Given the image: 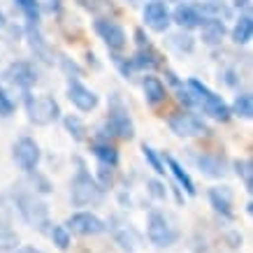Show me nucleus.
Returning a JSON list of instances; mask_svg holds the SVG:
<instances>
[{"instance_id":"nucleus-1","label":"nucleus","mask_w":253,"mask_h":253,"mask_svg":"<svg viewBox=\"0 0 253 253\" xmlns=\"http://www.w3.org/2000/svg\"><path fill=\"white\" fill-rule=\"evenodd\" d=\"M70 198H72V205H77V207H93V205H100V202H102L105 191H102V186L82 168L77 172V176L72 179V193H70Z\"/></svg>"},{"instance_id":"nucleus-2","label":"nucleus","mask_w":253,"mask_h":253,"mask_svg":"<svg viewBox=\"0 0 253 253\" xmlns=\"http://www.w3.org/2000/svg\"><path fill=\"white\" fill-rule=\"evenodd\" d=\"M188 91L193 93L195 102H200L202 109H205L209 116H214L218 121H228V119H230L232 112H230V107L223 102L221 95H216L214 91H209L207 86L200 84L198 79H191V82H188Z\"/></svg>"},{"instance_id":"nucleus-3","label":"nucleus","mask_w":253,"mask_h":253,"mask_svg":"<svg viewBox=\"0 0 253 253\" xmlns=\"http://www.w3.org/2000/svg\"><path fill=\"white\" fill-rule=\"evenodd\" d=\"M26 112L35 126H49L51 121L58 119L61 107L51 95H28L26 98Z\"/></svg>"},{"instance_id":"nucleus-4","label":"nucleus","mask_w":253,"mask_h":253,"mask_svg":"<svg viewBox=\"0 0 253 253\" xmlns=\"http://www.w3.org/2000/svg\"><path fill=\"white\" fill-rule=\"evenodd\" d=\"M16 207H19V214L23 216V221L38 228V230H46L49 225V211H46V205L42 200H38L35 195H26L21 193L16 198Z\"/></svg>"},{"instance_id":"nucleus-5","label":"nucleus","mask_w":253,"mask_h":253,"mask_svg":"<svg viewBox=\"0 0 253 253\" xmlns=\"http://www.w3.org/2000/svg\"><path fill=\"white\" fill-rule=\"evenodd\" d=\"M146 235L151 239V244H156V246H172L176 242V237H179L176 228L169 223V218L163 211H151L149 214Z\"/></svg>"},{"instance_id":"nucleus-6","label":"nucleus","mask_w":253,"mask_h":253,"mask_svg":"<svg viewBox=\"0 0 253 253\" xmlns=\"http://www.w3.org/2000/svg\"><path fill=\"white\" fill-rule=\"evenodd\" d=\"M168 123H169V130L174 135H179V137H198V135L207 132V126L200 121L195 114H188V112L172 114Z\"/></svg>"},{"instance_id":"nucleus-7","label":"nucleus","mask_w":253,"mask_h":253,"mask_svg":"<svg viewBox=\"0 0 253 253\" xmlns=\"http://www.w3.org/2000/svg\"><path fill=\"white\" fill-rule=\"evenodd\" d=\"M14 161L23 172H33L40 163V146L31 137H19L14 142Z\"/></svg>"},{"instance_id":"nucleus-8","label":"nucleus","mask_w":253,"mask_h":253,"mask_svg":"<svg viewBox=\"0 0 253 253\" xmlns=\"http://www.w3.org/2000/svg\"><path fill=\"white\" fill-rule=\"evenodd\" d=\"M65 228L72 230L75 235H82V237H88V235H100L105 230V223L100 221L95 214L91 211H79V214H72L65 223Z\"/></svg>"},{"instance_id":"nucleus-9","label":"nucleus","mask_w":253,"mask_h":253,"mask_svg":"<svg viewBox=\"0 0 253 253\" xmlns=\"http://www.w3.org/2000/svg\"><path fill=\"white\" fill-rule=\"evenodd\" d=\"M95 33L100 35V40L112 49V51H121L128 38H126V31L116 21H109V19H98L95 21Z\"/></svg>"},{"instance_id":"nucleus-10","label":"nucleus","mask_w":253,"mask_h":253,"mask_svg":"<svg viewBox=\"0 0 253 253\" xmlns=\"http://www.w3.org/2000/svg\"><path fill=\"white\" fill-rule=\"evenodd\" d=\"M107 126H109V130L114 132L116 137H121V139H132L135 137V126H132L130 116H128V112L121 107V102H119V100L114 102V109L109 112Z\"/></svg>"},{"instance_id":"nucleus-11","label":"nucleus","mask_w":253,"mask_h":253,"mask_svg":"<svg viewBox=\"0 0 253 253\" xmlns=\"http://www.w3.org/2000/svg\"><path fill=\"white\" fill-rule=\"evenodd\" d=\"M144 23L156 33H165L169 26V12L165 7V2L161 0H151L144 7Z\"/></svg>"},{"instance_id":"nucleus-12","label":"nucleus","mask_w":253,"mask_h":253,"mask_svg":"<svg viewBox=\"0 0 253 253\" xmlns=\"http://www.w3.org/2000/svg\"><path fill=\"white\" fill-rule=\"evenodd\" d=\"M68 98H70V102L77 109H82V112H91V109L98 107V95H95L91 88H86L84 84H79L77 79H72L68 84Z\"/></svg>"},{"instance_id":"nucleus-13","label":"nucleus","mask_w":253,"mask_h":253,"mask_svg":"<svg viewBox=\"0 0 253 253\" xmlns=\"http://www.w3.org/2000/svg\"><path fill=\"white\" fill-rule=\"evenodd\" d=\"M5 77L14 86H19V88H31V86H35V82H38V72H35V68H33L31 63L16 61L7 68Z\"/></svg>"},{"instance_id":"nucleus-14","label":"nucleus","mask_w":253,"mask_h":253,"mask_svg":"<svg viewBox=\"0 0 253 253\" xmlns=\"http://www.w3.org/2000/svg\"><path fill=\"white\" fill-rule=\"evenodd\" d=\"M200 28H202V42L209 46L221 44V40L225 38V26L221 19H202Z\"/></svg>"},{"instance_id":"nucleus-15","label":"nucleus","mask_w":253,"mask_h":253,"mask_svg":"<svg viewBox=\"0 0 253 253\" xmlns=\"http://www.w3.org/2000/svg\"><path fill=\"white\" fill-rule=\"evenodd\" d=\"M209 202H211V207L218 211V214L232 216V191L228 186H221V188H211L209 191Z\"/></svg>"},{"instance_id":"nucleus-16","label":"nucleus","mask_w":253,"mask_h":253,"mask_svg":"<svg viewBox=\"0 0 253 253\" xmlns=\"http://www.w3.org/2000/svg\"><path fill=\"white\" fill-rule=\"evenodd\" d=\"M195 165L200 168V172H205L207 176H223L225 174V161L218 156L211 154H202V156H193Z\"/></svg>"},{"instance_id":"nucleus-17","label":"nucleus","mask_w":253,"mask_h":253,"mask_svg":"<svg viewBox=\"0 0 253 253\" xmlns=\"http://www.w3.org/2000/svg\"><path fill=\"white\" fill-rule=\"evenodd\" d=\"M137 40H139V49L135 58H132V68H156L158 65V56L151 51L149 42L144 44V33L137 31Z\"/></svg>"},{"instance_id":"nucleus-18","label":"nucleus","mask_w":253,"mask_h":253,"mask_svg":"<svg viewBox=\"0 0 253 253\" xmlns=\"http://www.w3.org/2000/svg\"><path fill=\"white\" fill-rule=\"evenodd\" d=\"M142 86H144V95H146V102H149V105H161L163 100L168 98L165 84H163L158 77H144Z\"/></svg>"},{"instance_id":"nucleus-19","label":"nucleus","mask_w":253,"mask_h":253,"mask_svg":"<svg viewBox=\"0 0 253 253\" xmlns=\"http://www.w3.org/2000/svg\"><path fill=\"white\" fill-rule=\"evenodd\" d=\"M202 19L205 16L200 14L195 7H191V5H179V7L174 9V21L181 26V28H198L200 23H202Z\"/></svg>"},{"instance_id":"nucleus-20","label":"nucleus","mask_w":253,"mask_h":253,"mask_svg":"<svg viewBox=\"0 0 253 253\" xmlns=\"http://www.w3.org/2000/svg\"><path fill=\"white\" fill-rule=\"evenodd\" d=\"M165 161H168V168H169V172L174 174V179H176V184L181 186L188 195H195V184H193V179L188 176V172H186L184 168H181V163L176 161V158H172V156H165Z\"/></svg>"},{"instance_id":"nucleus-21","label":"nucleus","mask_w":253,"mask_h":253,"mask_svg":"<svg viewBox=\"0 0 253 253\" xmlns=\"http://www.w3.org/2000/svg\"><path fill=\"white\" fill-rule=\"evenodd\" d=\"M93 156L98 158L102 165H109V168H114L116 163H119V151H116L114 146L109 144V142H95L91 146Z\"/></svg>"},{"instance_id":"nucleus-22","label":"nucleus","mask_w":253,"mask_h":253,"mask_svg":"<svg viewBox=\"0 0 253 253\" xmlns=\"http://www.w3.org/2000/svg\"><path fill=\"white\" fill-rule=\"evenodd\" d=\"M251 38H253V19L246 14L235 23V28H232V40H235L237 44H249Z\"/></svg>"},{"instance_id":"nucleus-23","label":"nucleus","mask_w":253,"mask_h":253,"mask_svg":"<svg viewBox=\"0 0 253 253\" xmlns=\"http://www.w3.org/2000/svg\"><path fill=\"white\" fill-rule=\"evenodd\" d=\"M19 246V237H16V232L9 228L5 221H0V253L2 251H12Z\"/></svg>"},{"instance_id":"nucleus-24","label":"nucleus","mask_w":253,"mask_h":253,"mask_svg":"<svg viewBox=\"0 0 253 253\" xmlns=\"http://www.w3.org/2000/svg\"><path fill=\"white\" fill-rule=\"evenodd\" d=\"M232 112L242 119H251L253 116V98L251 93H242L235 98V105H232Z\"/></svg>"},{"instance_id":"nucleus-25","label":"nucleus","mask_w":253,"mask_h":253,"mask_svg":"<svg viewBox=\"0 0 253 253\" xmlns=\"http://www.w3.org/2000/svg\"><path fill=\"white\" fill-rule=\"evenodd\" d=\"M14 2L19 5V9L26 14V19H28L33 26L40 21V2L38 0H14Z\"/></svg>"},{"instance_id":"nucleus-26","label":"nucleus","mask_w":253,"mask_h":253,"mask_svg":"<svg viewBox=\"0 0 253 253\" xmlns=\"http://www.w3.org/2000/svg\"><path fill=\"white\" fill-rule=\"evenodd\" d=\"M235 169H237V174L244 179L246 191H253V163L249 161V158H244V161H235Z\"/></svg>"},{"instance_id":"nucleus-27","label":"nucleus","mask_w":253,"mask_h":253,"mask_svg":"<svg viewBox=\"0 0 253 253\" xmlns=\"http://www.w3.org/2000/svg\"><path fill=\"white\" fill-rule=\"evenodd\" d=\"M28 38H31V46L38 51L42 58H44L46 63H51V54H49V49H46V44H44V40H42V35H40L35 28H31V33H28Z\"/></svg>"},{"instance_id":"nucleus-28","label":"nucleus","mask_w":253,"mask_h":253,"mask_svg":"<svg viewBox=\"0 0 253 253\" xmlns=\"http://www.w3.org/2000/svg\"><path fill=\"white\" fill-rule=\"evenodd\" d=\"M51 239H54V244L58 249H68L70 246V230L65 225H54L51 228Z\"/></svg>"},{"instance_id":"nucleus-29","label":"nucleus","mask_w":253,"mask_h":253,"mask_svg":"<svg viewBox=\"0 0 253 253\" xmlns=\"http://www.w3.org/2000/svg\"><path fill=\"white\" fill-rule=\"evenodd\" d=\"M65 128H68L70 135H72L75 139H84L86 137V126L79 121L77 116H68V119H65Z\"/></svg>"},{"instance_id":"nucleus-30","label":"nucleus","mask_w":253,"mask_h":253,"mask_svg":"<svg viewBox=\"0 0 253 253\" xmlns=\"http://www.w3.org/2000/svg\"><path fill=\"white\" fill-rule=\"evenodd\" d=\"M142 151H144V158H146V163L151 165V169H154L156 174H165V165H163V161L156 156V151L151 149V146H142Z\"/></svg>"},{"instance_id":"nucleus-31","label":"nucleus","mask_w":253,"mask_h":253,"mask_svg":"<svg viewBox=\"0 0 253 253\" xmlns=\"http://www.w3.org/2000/svg\"><path fill=\"white\" fill-rule=\"evenodd\" d=\"M169 46H174L176 51H191L193 49V38L191 35H184V33L172 35V38H169Z\"/></svg>"},{"instance_id":"nucleus-32","label":"nucleus","mask_w":253,"mask_h":253,"mask_svg":"<svg viewBox=\"0 0 253 253\" xmlns=\"http://www.w3.org/2000/svg\"><path fill=\"white\" fill-rule=\"evenodd\" d=\"M12 114H14V102H12L7 93L0 88V116H12Z\"/></svg>"},{"instance_id":"nucleus-33","label":"nucleus","mask_w":253,"mask_h":253,"mask_svg":"<svg viewBox=\"0 0 253 253\" xmlns=\"http://www.w3.org/2000/svg\"><path fill=\"white\" fill-rule=\"evenodd\" d=\"M82 7H86V9H98V7H102L105 5V0H77Z\"/></svg>"},{"instance_id":"nucleus-34","label":"nucleus","mask_w":253,"mask_h":253,"mask_svg":"<svg viewBox=\"0 0 253 253\" xmlns=\"http://www.w3.org/2000/svg\"><path fill=\"white\" fill-rule=\"evenodd\" d=\"M149 186H151V193H154V195H158V198H165V191H163V186L158 184V181H149Z\"/></svg>"},{"instance_id":"nucleus-35","label":"nucleus","mask_w":253,"mask_h":253,"mask_svg":"<svg viewBox=\"0 0 253 253\" xmlns=\"http://www.w3.org/2000/svg\"><path fill=\"white\" fill-rule=\"evenodd\" d=\"M16 253H42V251H38L35 246H23V249H19Z\"/></svg>"},{"instance_id":"nucleus-36","label":"nucleus","mask_w":253,"mask_h":253,"mask_svg":"<svg viewBox=\"0 0 253 253\" xmlns=\"http://www.w3.org/2000/svg\"><path fill=\"white\" fill-rule=\"evenodd\" d=\"M5 28V16H2V12H0V31Z\"/></svg>"}]
</instances>
